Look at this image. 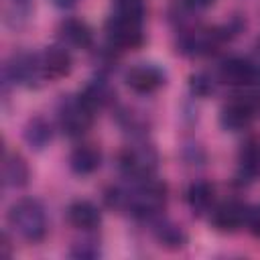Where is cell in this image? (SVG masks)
<instances>
[{
	"instance_id": "24",
	"label": "cell",
	"mask_w": 260,
	"mask_h": 260,
	"mask_svg": "<svg viewBox=\"0 0 260 260\" xmlns=\"http://www.w3.org/2000/svg\"><path fill=\"white\" fill-rule=\"evenodd\" d=\"M98 254H100V250L91 242H77L71 248V256H75V258H95Z\"/></svg>"
},
{
	"instance_id": "10",
	"label": "cell",
	"mask_w": 260,
	"mask_h": 260,
	"mask_svg": "<svg viewBox=\"0 0 260 260\" xmlns=\"http://www.w3.org/2000/svg\"><path fill=\"white\" fill-rule=\"evenodd\" d=\"M248 207L238 199H228L221 205H217L211 213V223L219 232H236L246 223Z\"/></svg>"
},
{
	"instance_id": "15",
	"label": "cell",
	"mask_w": 260,
	"mask_h": 260,
	"mask_svg": "<svg viewBox=\"0 0 260 260\" xmlns=\"http://www.w3.org/2000/svg\"><path fill=\"white\" fill-rule=\"evenodd\" d=\"M67 219H69V223H71L73 228L89 232V230H93V228L100 225L102 215H100V209H98L91 201H87V199H77V201H73V203L69 205V209H67Z\"/></svg>"
},
{
	"instance_id": "11",
	"label": "cell",
	"mask_w": 260,
	"mask_h": 260,
	"mask_svg": "<svg viewBox=\"0 0 260 260\" xmlns=\"http://www.w3.org/2000/svg\"><path fill=\"white\" fill-rule=\"evenodd\" d=\"M41 71L45 79H61L71 71V55L63 47H47L39 55Z\"/></svg>"
},
{
	"instance_id": "14",
	"label": "cell",
	"mask_w": 260,
	"mask_h": 260,
	"mask_svg": "<svg viewBox=\"0 0 260 260\" xmlns=\"http://www.w3.org/2000/svg\"><path fill=\"white\" fill-rule=\"evenodd\" d=\"M59 37L75 49H87L93 43V32L89 24L81 18H65L59 24Z\"/></svg>"
},
{
	"instance_id": "3",
	"label": "cell",
	"mask_w": 260,
	"mask_h": 260,
	"mask_svg": "<svg viewBox=\"0 0 260 260\" xmlns=\"http://www.w3.org/2000/svg\"><path fill=\"white\" fill-rule=\"evenodd\" d=\"M59 126L61 130L75 138V136H83L91 124H93V116H95V110L79 95H67L61 100L59 104Z\"/></svg>"
},
{
	"instance_id": "23",
	"label": "cell",
	"mask_w": 260,
	"mask_h": 260,
	"mask_svg": "<svg viewBox=\"0 0 260 260\" xmlns=\"http://www.w3.org/2000/svg\"><path fill=\"white\" fill-rule=\"evenodd\" d=\"M191 91L205 98L207 93L213 91V81L205 75V73H197V75H191Z\"/></svg>"
},
{
	"instance_id": "21",
	"label": "cell",
	"mask_w": 260,
	"mask_h": 260,
	"mask_svg": "<svg viewBox=\"0 0 260 260\" xmlns=\"http://www.w3.org/2000/svg\"><path fill=\"white\" fill-rule=\"evenodd\" d=\"M114 14L142 24L144 14H146V2L144 0H114Z\"/></svg>"
},
{
	"instance_id": "13",
	"label": "cell",
	"mask_w": 260,
	"mask_h": 260,
	"mask_svg": "<svg viewBox=\"0 0 260 260\" xmlns=\"http://www.w3.org/2000/svg\"><path fill=\"white\" fill-rule=\"evenodd\" d=\"M260 177V142L250 138L242 144L238 152V179L244 183L256 181Z\"/></svg>"
},
{
	"instance_id": "4",
	"label": "cell",
	"mask_w": 260,
	"mask_h": 260,
	"mask_svg": "<svg viewBox=\"0 0 260 260\" xmlns=\"http://www.w3.org/2000/svg\"><path fill=\"white\" fill-rule=\"evenodd\" d=\"M156 165H158L156 148L146 144V142L126 146L122 150V154H120V169H122V173L126 177H130V179H134V181L152 177Z\"/></svg>"
},
{
	"instance_id": "18",
	"label": "cell",
	"mask_w": 260,
	"mask_h": 260,
	"mask_svg": "<svg viewBox=\"0 0 260 260\" xmlns=\"http://www.w3.org/2000/svg\"><path fill=\"white\" fill-rule=\"evenodd\" d=\"M213 197H215V189L207 181H195L187 189V203H189L191 211L197 213V215L209 211V207L213 203Z\"/></svg>"
},
{
	"instance_id": "6",
	"label": "cell",
	"mask_w": 260,
	"mask_h": 260,
	"mask_svg": "<svg viewBox=\"0 0 260 260\" xmlns=\"http://www.w3.org/2000/svg\"><path fill=\"white\" fill-rule=\"evenodd\" d=\"M106 37L114 49H136L142 45V24L112 14L106 20Z\"/></svg>"
},
{
	"instance_id": "26",
	"label": "cell",
	"mask_w": 260,
	"mask_h": 260,
	"mask_svg": "<svg viewBox=\"0 0 260 260\" xmlns=\"http://www.w3.org/2000/svg\"><path fill=\"white\" fill-rule=\"evenodd\" d=\"M213 0H185V4L187 6H191V8H205V6H209Z\"/></svg>"
},
{
	"instance_id": "7",
	"label": "cell",
	"mask_w": 260,
	"mask_h": 260,
	"mask_svg": "<svg viewBox=\"0 0 260 260\" xmlns=\"http://www.w3.org/2000/svg\"><path fill=\"white\" fill-rule=\"evenodd\" d=\"M6 75L20 85H39L43 77L41 71V63H39V55H28V53H18L10 59V63L6 65Z\"/></svg>"
},
{
	"instance_id": "2",
	"label": "cell",
	"mask_w": 260,
	"mask_h": 260,
	"mask_svg": "<svg viewBox=\"0 0 260 260\" xmlns=\"http://www.w3.org/2000/svg\"><path fill=\"white\" fill-rule=\"evenodd\" d=\"M10 228L26 242H39L47 234V213L39 199L24 197L8 209Z\"/></svg>"
},
{
	"instance_id": "17",
	"label": "cell",
	"mask_w": 260,
	"mask_h": 260,
	"mask_svg": "<svg viewBox=\"0 0 260 260\" xmlns=\"http://www.w3.org/2000/svg\"><path fill=\"white\" fill-rule=\"evenodd\" d=\"M102 165V152L93 144L77 146L69 156V167L75 175H91Z\"/></svg>"
},
{
	"instance_id": "1",
	"label": "cell",
	"mask_w": 260,
	"mask_h": 260,
	"mask_svg": "<svg viewBox=\"0 0 260 260\" xmlns=\"http://www.w3.org/2000/svg\"><path fill=\"white\" fill-rule=\"evenodd\" d=\"M106 201L110 207L128 211L136 217H152L167 203V185L152 177L138 179L132 189H110L106 193Z\"/></svg>"
},
{
	"instance_id": "20",
	"label": "cell",
	"mask_w": 260,
	"mask_h": 260,
	"mask_svg": "<svg viewBox=\"0 0 260 260\" xmlns=\"http://www.w3.org/2000/svg\"><path fill=\"white\" fill-rule=\"evenodd\" d=\"M81 98L93 108V110H100V108H106L112 100H114V91L112 87L102 81V79H93L91 83L85 85V89L81 91Z\"/></svg>"
},
{
	"instance_id": "25",
	"label": "cell",
	"mask_w": 260,
	"mask_h": 260,
	"mask_svg": "<svg viewBox=\"0 0 260 260\" xmlns=\"http://www.w3.org/2000/svg\"><path fill=\"white\" fill-rule=\"evenodd\" d=\"M246 225L248 230L260 238V205H254V207H248V213H246Z\"/></svg>"
},
{
	"instance_id": "27",
	"label": "cell",
	"mask_w": 260,
	"mask_h": 260,
	"mask_svg": "<svg viewBox=\"0 0 260 260\" xmlns=\"http://www.w3.org/2000/svg\"><path fill=\"white\" fill-rule=\"evenodd\" d=\"M53 2H55L59 8H69V6H73L77 0H53Z\"/></svg>"
},
{
	"instance_id": "5",
	"label": "cell",
	"mask_w": 260,
	"mask_h": 260,
	"mask_svg": "<svg viewBox=\"0 0 260 260\" xmlns=\"http://www.w3.org/2000/svg\"><path fill=\"white\" fill-rule=\"evenodd\" d=\"M258 112V102L252 95H238L221 108L219 124L230 132H240L250 126Z\"/></svg>"
},
{
	"instance_id": "9",
	"label": "cell",
	"mask_w": 260,
	"mask_h": 260,
	"mask_svg": "<svg viewBox=\"0 0 260 260\" xmlns=\"http://www.w3.org/2000/svg\"><path fill=\"white\" fill-rule=\"evenodd\" d=\"M126 83L136 93H150V91L158 89L165 83V73L156 65L138 63V65H134V67L128 69Z\"/></svg>"
},
{
	"instance_id": "16",
	"label": "cell",
	"mask_w": 260,
	"mask_h": 260,
	"mask_svg": "<svg viewBox=\"0 0 260 260\" xmlns=\"http://www.w3.org/2000/svg\"><path fill=\"white\" fill-rule=\"evenodd\" d=\"M28 165L18 152H6L4 162H2V183L4 187L18 189L28 183Z\"/></svg>"
},
{
	"instance_id": "12",
	"label": "cell",
	"mask_w": 260,
	"mask_h": 260,
	"mask_svg": "<svg viewBox=\"0 0 260 260\" xmlns=\"http://www.w3.org/2000/svg\"><path fill=\"white\" fill-rule=\"evenodd\" d=\"M219 79L228 85H248L256 79V69L248 59L232 57L219 67Z\"/></svg>"
},
{
	"instance_id": "19",
	"label": "cell",
	"mask_w": 260,
	"mask_h": 260,
	"mask_svg": "<svg viewBox=\"0 0 260 260\" xmlns=\"http://www.w3.org/2000/svg\"><path fill=\"white\" fill-rule=\"evenodd\" d=\"M51 136H53V130H51V124L43 118V116H35L26 122L24 126V140L30 148L35 150H43L49 142H51Z\"/></svg>"
},
{
	"instance_id": "22",
	"label": "cell",
	"mask_w": 260,
	"mask_h": 260,
	"mask_svg": "<svg viewBox=\"0 0 260 260\" xmlns=\"http://www.w3.org/2000/svg\"><path fill=\"white\" fill-rule=\"evenodd\" d=\"M156 236H158V240H160L165 246H171V248L181 246L183 240H185L183 232H181L177 225H173V223H160V225L156 228Z\"/></svg>"
},
{
	"instance_id": "8",
	"label": "cell",
	"mask_w": 260,
	"mask_h": 260,
	"mask_svg": "<svg viewBox=\"0 0 260 260\" xmlns=\"http://www.w3.org/2000/svg\"><path fill=\"white\" fill-rule=\"evenodd\" d=\"M225 39V35L217 28H197L181 39V51L187 55H209L215 51V47Z\"/></svg>"
}]
</instances>
